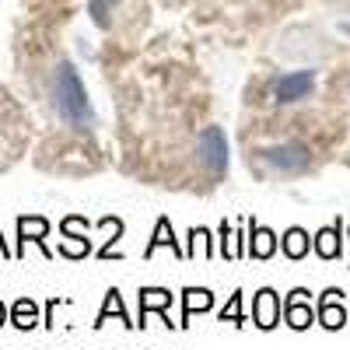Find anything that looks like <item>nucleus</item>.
Instances as JSON below:
<instances>
[{
	"mask_svg": "<svg viewBox=\"0 0 350 350\" xmlns=\"http://www.w3.org/2000/svg\"><path fill=\"white\" fill-rule=\"evenodd\" d=\"M312 92H315V70H295V74H287V77L277 81L273 98H277L280 105H287V102H301V98H308Z\"/></svg>",
	"mask_w": 350,
	"mask_h": 350,
	"instance_id": "3",
	"label": "nucleus"
},
{
	"mask_svg": "<svg viewBox=\"0 0 350 350\" xmlns=\"http://www.w3.org/2000/svg\"><path fill=\"white\" fill-rule=\"evenodd\" d=\"M315 315H319V323H323L326 329H340V326L347 323V301H343V295H340L336 287H329L326 295L319 298Z\"/></svg>",
	"mask_w": 350,
	"mask_h": 350,
	"instance_id": "8",
	"label": "nucleus"
},
{
	"mask_svg": "<svg viewBox=\"0 0 350 350\" xmlns=\"http://www.w3.org/2000/svg\"><path fill=\"white\" fill-rule=\"evenodd\" d=\"M343 221H336V224H329V228H323V231H315V252L323 256V259H336L340 252H343Z\"/></svg>",
	"mask_w": 350,
	"mask_h": 350,
	"instance_id": "12",
	"label": "nucleus"
},
{
	"mask_svg": "<svg viewBox=\"0 0 350 350\" xmlns=\"http://www.w3.org/2000/svg\"><path fill=\"white\" fill-rule=\"evenodd\" d=\"M53 102H56V112L60 120L74 130H92L95 126V112H92V102H88V92H84V81L77 77L74 64H60L53 74Z\"/></svg>",
	"mask_w": 350,
	"mask_h": 350,
	"instance_id": "1",
	"label": "nucleus"
},
{
	"mask_svg": "<svg viewBox=\"0 0 350 350\" xmlns=\"http://www.w3.org/2000/svg\"><path fill=\"white\" fill-rule=\"evenodd\" d=\"M214 308V295L207 287H186L183 291V323L179 326H189V319L196 312H211Z\"/></svg>",
	"mask_w": 350,
	"mask_h": 350,
	"instance_id": "11",
	"label": "nucleus"
},
{
	"mask_svg": "<svg viewBox=\"0 0 350 350\" xmlns=\"http://www.w3.org/2000/svg\"><path fill=\"white\" fill-rule=\"evenodd\" d=\"M277 252V235L262 224H249V256L252 259H270Z\"/></svg>",
	"mask_w": 350,
	"mask_h": 350,
	"instance_id": "13",
	"label": "nucleus"
},
{
	"mask_svg": "<svg viewBox=\"0 0 350 350\" xmlns=\"http://www.w3.org/2000/svg\"><path fill=\"white\" fill-rule=\"evenodd\" d=\"M161 245H165V249H172V252H179V245H175V235H172V224H168V217H161V221H158V228H154V239L148 242V249H144V256L151 259V256H154V252H158Z\"/></svg>",
	"mask_w": 350,
	"mask_h": 350,
	"instance_id": "17",
	"label": "nucleus"
},
{
	"mask_svg": "<svg viewBox=\"0 0 350 350\" xmlns=\"http://www.w3.org/2000/svg\"><path fill=\"white\" fill-rule=\"evenodd\" d=\"M189 239H193V249L186 252L189 259H193V256H200V252H203V256L211 252V235H207V231H200V228H193V231H189Z\"/></svg>",
	"mask_w": 350,
	"mask_h": 350,
	"instance_id": "19",
	"label": "nucleus"
},
{
	"mask_svg": "<svg viewBox=\"0 0 350 350\" xmlns=\"http://www.w3.org/2000/svg\"><path fill=\"white\" fill-rule=\"evenodd\" d=\"M88 224L84 217H64V224H60V231H64V245H60V252L64 256H70V259H81V256H88L92 252V242H88L84 235H88Z\"/></svg>",
	"mask_w": 350,
	"mask_h": 350,
	"instance_id": "4",
	"label": "nucleus"
},
{
	"mask_svg": "<svg viewBox=\"0 0 350 350\" xmlns=\"http://www.w3.org/2000/svg\"><path fill=\"white\" fill-rule=\"evenodd\" d=\"M284 319H287V326L291 329H308L315 323V308L308 301V291L298 287V291H291V298L284 301Z\"/></svg>",
	"mask_w": 350,
	"mask_h": 350,
	"instance_id": "6",
	"label": "nucleus"
},
{
	"mask_svg": "<svg viewBox=\"0 0 350 350\" xmlns=\"http://www.w3.org/2000/svg\"><path fill=\"white\" fill-rule=\"evenodd\" d=\"M221 323H231V326H242L245 315H242V295H231V301L221 308Z\"/></svg>",
	"mask_w": 350,
	"mask_h": 350,
	"instance_id": "18",
	"label": "nucleus"
},
{
	"mask_svg": "<svg viewBox=\"0 0 350 350\" xmlns=\"http://www.w3.org/2000/svg\"><path fill=\"white\" fill-rule=\"evenodd\" d=\"M0 252H4L8 259H14V252H11V249H8V242H4V235H0Z\"/></svg>",
	"mask_w": 350,
	"mask_h": 350,
	"instance_id": "22",
	"label": "nucleus"
},
{
	"mask_svg": "<svg viewBox=\"0 0 350 350\" xmlns=\"http://www.w3.org/2000/svg\"><path fill=\"white\" fill-rule=\"evenodd\" d=\"M109 315H120V323H126V326H137L133 323V319L126 315V305H123V298H120V291H109V295H105V305H102V312H98V323L95 326H105L109 323Z\"/></svg>",
	"mask_w": 350,
	"mask_h": 350,
	"instance_id": "16",
	"label": "nucleus"
},
{
	"mask_svg": "<svg viewBox=\"0 0 350 350\" xmlns=\"http://www.w3.org/2000/svg\"><path fill=\"white\" fill-rule=\"evenodd\" d=\"M46 235H49V221L46 217H18V249H14V256H21L28 242H36L42 249V256L49 259L53 252L46 249Z\"/></svg>",
	"mask_w": 350,
	"mask_h": 350,
	"instance_id": "7",
	"label": "nucleus"
},
{
	"mask_svg": "<svg viewBox=\"0 0 350 350\" xmlns=\"http://www.w3.org/2000/svg\"><path fill=\"white\" fill-rule=\"evenodd\" d=\"M262 154H267L270 165L287 168V172H305L312 165V154H308V148H301V144H284V148H270Z\"/></svg>",
	"mask_w": 350,
	"mask_h": 350,
	"instance_id": "9",
	"label": "nucleus"
},
{
	"mask_svg": "<svg viewBox=\"0 0 350 350\" xmlns=\"http://www.w3.org/2000/svg\"><path fill=\"white\" fill-rule=\"evenodd\" d=\"M8 319H11V312H8V305H4V301H0V326H4Z\"/></svg>",
	"mask_w": 350,
	"mask_h": 350,
	"instance_id": "21",
	"label": "nucleus"
},
{
	"mask_svg": "<svg viewBox=\"0 0 350 350\" xmlns=\"http://www.w3.org/2000/svg\"><path fill=\"white\" fill-rule=\"evenodd\" d=\"M284 256L287 259H305L308 249H312V239H308V231L305 228H287V235H284Z\"/></svg>",
	"mask_w": 350,
	"mask_h": 350,
	"instance_id": "15",
	"label": "nucleus"
},
{
	"mask_svg": "<svg viewBox=\"0 0 350 350\" xmlns=\"http://www.w3.org/2000/svg\"><path fill=\"white\" fill-rule=\"evenodd\" d=\"M11 326L18 329H36L39 326V305L32 298H18L11 305Z\"/></svg>",
	"mask_w": 350,
	"mask_h": 350,
	"instance_id": "14",
	"label": "nucleus"
},
{
	"mask_svg": "<svg viewBox=\"0 0 350 350\" xmlns=\"http://www.w3.org/2000/svg\"><path fill=\"white\" fill-rule=\"evenodd\" d=\"M172 301H175L172 291H165V287H144V291H140V323H137V326H148V312L168 315V305H172Z\"/></svg>",
	"mask_w": 350,
	"mask_h": 350,
	"instance_id": "10",
	"label": "nucleus"
},
{
	"mask_svg": "<svg viewBox=\"0 0 350 350\" xmlns=\"http://www.w3.org/2000/svg\"><path fill=\"white\" fill-rule=\"evenodd\" d=\"M116 4V0H92V18H95V25H109V8Z\"/></svg>",
	"mask_w": 350,
	"mask_h": 350,
	"instance_id": "20",
	"label": "nucleus"
},
{
	"mask_svg": "<svg viewBox=\"0 0 350 350\" xmlns=\"http://www.w3.org/2000/svg\"><path fill=\"white\" fill-rule=\"evenodd\" d=\"M280 315H284V305L277 298V291L273 287H262L259 295H256V305H252V326L259 329H273L280 323Z\"/></svg>",
	"mask_w": 350,
	"mask_h": 350,
	"instance_id": "5",
	"label": "nucleus"
},
{
	"mask_svg": "<svg viewBox=\"0 0 350 350\" xmlns=\"http://www.w3.org/2000/svg\"><path fill=\"white\" fill-rule=\"evenodd\" d=\"M200 158H203V165L217 175V179L228 172L231 154H228V137H224L221 126H207V130H203V137H200Z\"/></svg>",
	"mask_w": 350,
	"mask_h": 350,
	"instance_id": "2",
	"label": "nucleus"
}]
</instances>
